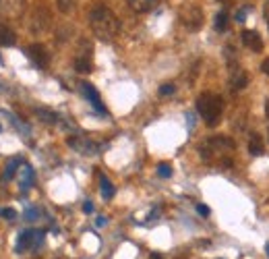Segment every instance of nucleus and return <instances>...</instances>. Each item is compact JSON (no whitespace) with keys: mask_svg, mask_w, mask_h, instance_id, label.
Listing matches in <instances>:
<instances>
[{"mask_svg":"<svg viewBox=\"0 0 269 259\" xmlns=\"http://www.w3.org/2000/svg\"><path fill=\"white\" fill-rule=\"evenodd\" d=\"M89 25L93 33L100 40H114L120 31V21L118 17L112 13V8H108L106 4H95L89 11Z\"/></svg>","mask_w":269,"mask_h":259,"instance_id":"nucleus-1","label":"nucleus"},{"mask_svg":"<svg viewBox=\"0 0 269 259\" xmlns=\"http://www.w3.org/2000/svg\"><path fill=\"white\" fill-rule=\"evenodd\" d=\"M234 150V141L228 137H211L201 145V155L207 162H220L222 168H230L232 160H228L226 155Z\"/></svg>","mask_w":269,"mask_h":259,"instance_id":"nucleus-2","label":"nucleus"},{"mask_svg":"<svg viewBox=\"0 0 269 259\" xmlns=\"http://www.w3.org/2000/svg\"><path fill=\"white\" fill-rule=\"evenodd\" d=\"M197 110L203 116L207 127H218L222 120V112H224V100L218 93H201L197 100Z\"/></svg>","mask_w":269,"mask_h":259,"instance_id":"nucleus-3","label":"nucleus"},{"mask_svg":"<svg viewBox=\"0 0 269 259\" xmlns=\"http://www.w3.org/2000/svg\"><path fill=\"white\" fill-rule=\"evenodd\" d=\"M44 230H23L19 238H17V253H25V251H31L41 245L44 240Z\"/></svg>","mask_w":269,"mask_h":259,"instance_id":"nucleus-4","label":"nucleus"},{"mask_svg":"<svg viewBox=\"0 0 269 259\" xmlns=\"http://www.w3.org/2000/svg\"><path fill=\"white\" fill-rule=\"evenodd\" d=\"M180 21L186 25L188 29H199L203 25V11L195 4H186L180 11Z\"/></svg>","mask_w":269,"mask_h":259,"instance_id":"nucleus-5","label":"nucleus"},{"mask_svg":"<svg viewBox=\"0 0 269 259\" xmlns=\"http://www.w3.org/2000/svg\"><path fill=\"white\" fill-rule=\"evenodd\" d=\"M50 25V11L46 6H36L31 13V29L33 31H44Z\"/></svg>","mask_w":269,"mask_h":259,"instance_id":"nucleus-6","label":"nucleus"},{"mask_svg":"<svg viewBox=\"0 0 269 259\" xmlns=\"http://www.w3.org/2000/svg\"><path fill=\"white\" fill-rule=\"evenodd\" d=\"M27 54H29V58L33 60V65H36L38 68H46V66L50 65V54H48V50H46L44 46H41V44H33V46H29Z\"/></svg>","mask_w":269,"mask_h":259,"instance_id":"nucleus-7","label":"nucleus"},{"mask_svg":"<svg viewBox=\"0 0 269 259\" xmlns=\"http://www.w3.org/2000/svg\"><path fill=\"white\" fill-rule=\"evenodd\" d=\"M81 89H83V93L87 96V100H89V104L100 112V114H108V110H106V106L102 104V98H100V93H98V89L93 87V85H89V83H81Z\"/></svg>","mask_w":269,"mask_h":259,"instance_id":"nucleus-8","label":"nucleus"},{"mask_svg":"<svg viewBox=\"0 0 269 259\" xmlns=\"http://www.w3.org/2000/svg\"><path fill=\"white\" fill-rule=\"evenodd\" d=\"M240 40H242V44H245L247 48H250L253 52H261L263 50V40L253 29H245V31H242L240 33Z\"/></svg>","mask_w":269,"mask_h":259,"instance_id":"nucleus-9","label":"nucleus"},{"mask_svg":"<svg viewBox=\"0 0 269 259\" xmlns=\"http://www.w3.org/2000/svg\"><path fill=\"white\" fill-rule=\"evenodd\" d=\"M160 0H128V6L133 8L135 13H149L151 8L158 6Z\"/></svg>","mask_w":269,"mask_h":259,"instance_id":"nucleus-10","label":"nucleus"},{"mask_svg":"<svg viewBox=\"0 0 269 259\" xmlns=\"http://www.w3.org/2000/svg\"><path fill=\"white\" fill-rule=\"evenodd\" d=\"M230 83H232V89H236V91H240V89H245L247 85H248V75L245 73V71H236L232 75V79H230Z\"/></svg>","mask_w":269,"mask_h":259,"instance_id":"nucleus-11","label":"nucleus"},{"mask_svg":"<svg viewBox=\"0 0 269 259\" xmlns=\"http://www.w3.org/2000/svg\"><path fill=\"white\" fill-rule=\"evenodd\" d=\"M17 42V36L11 27L6 25H0V46H13Z\"/></svg>","mask_w":269,"mask_h":259,"instance_id":"nucleus-12","label":"nucleus"},{"mask_svg":"<svg viewBox=\"0 0 269 259\" xmlns=\"http://www.w3.org/2000/svg\"><path fill=\"white\" fill-rule=\"evenodd\" d=\"M248 151L253 153V155H263V153H265L261 135H253V137H250V141H248Z\"/></svg>","mask_w":269,"mask_h":259,"instance_id":"nucleus-13","label":"nucleus"},{"mask_svg":"<svg viewBox=\"0 0 269 259\" xmlns=\"http://www.w3.org/2000/svg\"><path fill=\"white\" fill-rule=\"evenodd\" d=\"M68 145L75 148L77 151H83V153H89L91 148H93V143L85 141V139H79V137H71V139H68Z\"/></svg>","mask_w":269,"mask_h":259,"instance_id":"nucleus-14","label":"nucleus"},{"mask_svg":"<svg viewBox=\"0 0 269 259\" xmlns=\"http://www.w3.org/2000/svg\"><path fill=\"white\" fill-rule=\"evenodd\" d=\"M75 68H77L79 73H91V58H89V54L77 56V60H75Z\"/></svg>","mask_w":269,"mask_h":259,"instance_id":"nucleus-15","label":"nucleus"},{"mask_svg":"<svg viewBox=\"0 0 269 259\" xmlns=\"http://www.w3.org/2000/svg\"><path fill=\"white\" fill-rule=\"evenodd\" d=\"M33 183V170L31 166H27V164H23V168H21V187L27 191V189L31 187Z\"/></svg>","mask_w":269,"mask_h":259,"instance_id":"nucleus-16","label":"nucleus"},{"mask_svg":"<svg viewBox=\"0 0 269 259\" xmlns=\"http://www.w3.org/2000/svg\"><path fill=\"white\" fill-rule=\"evenodd\" d=\"M100 187H102V195L106 197V199H112V197H114V193H116L114 187H112V183L103 174H100Z\"/></svg>","mask_w":269,"mask_h":259,"instance_id":"nucleus-17","label":"nucleus"},{"mask_svg":"<svg viewBox=\"0 0 269 259\" xmlns=\"http://www.w3.org/2000/svg\"><path fill=\"white\" fill-rule=\"evenodd\" d=\"M19 166H23V160L21 158H13L11 162L6 164V170H4V180H11L13 176H15V172H17V168Z\"/></svg>","mask_w":269,"mask_h":259,"instance_id":"nucleus-18","label":"nucleus"},{"mask_svg":"<svg viewBox=\"0 0 269 259\" xmlns=\"http://www.w3.org/2000/svg\"><path fill=\"white\" fill-rule=\"evenodd\" d=\"M215 29H218V31L228 29V13H226V11H220L218 17H215Z\"/></svg>","mask_w":269,"mask_h":259,"instance_id":"nucleus-19","label":"nucleus"},{"mask_svg":"<svg viewBox=\"0 0 269 259\" xmlns=\"http://www.w3.org/2000/svg\"><path fill=\"white\" fill-rule=\"evenodd\" d=\"M36 112L40 114L41 120H46V123H50V125H56L58 123V116L54 114V112H48V110H36Z\"/></svg>","mask_w":269,"mask_h":259,"instance_id":"nucleus-20","label":"nucleus"},{"mask_svg":"<svg viewBox=\"0 0 269 259\" xmlns=\"http://www.w3.org/2000/svg\"><path fill=\"white\" fill-rule=\"evenodd\" d=\"M158 174H160L162 178H170V176H172V166H170V164H166V162L158 164Z\"/></svg>","mask_w":269,"mask_h":259,"instance_id":"nucleus-21","label":"nucleus"},{"mask_svg":"<svg viewBox=\"0 0 269 259\" xmlns=\"http://www.w3.org/2000/svg\"><path fill=\"white\" fill-rule=\"evenodd\" d=\"M56 4L62 13H71L73 6H75V0H56Z\"/></svg>","mask_w":269,"mask_h":259,"instance_id":"nucleus-22","label":"nucleus"},{"mask_svg":"<svg viewBox=\"0 0 269 259\" xmlns=\"http://www.w3.org/2000/svg\"><path fill=\"white\" fill-rule=\"evenodd\" d=\"M0 216L6 218V220H15L17 218V212L13 210V207H2V210H0Z\"/></svg>","mask_w":269,"mask_h":259,"instance_id":"nucleus-23","label":"nucleus"},{"mask_svg":"<svg viewBox=\"0 0 269 259\" xmlns=\"http://www.w3.org/2000/svg\"><path fill=\"white\" fill-rule=\"evenodd\" d=\"M176 91V87L172 83H166V85H162L160 87V96H172V93Z\"/></svg>","mask_w":269,"mask_h":259,"instance_id":"nucleus-24","label":"nucleus"},{"mask_svg":"<svg viewBox=\"0 0 269 259\" xmlns=\"http://www.w3.org/2000/svg\"><path fill=\"white\" fill-rule=\"evenodd\" d=\"M197 212L201 214L203 218H207V216H209V207H207V205H203V203H199V205H197Z\"/></svg>","mask_w":269,"mask_h":259,"instance_id":"nucleus-25","label":"nucleus"},{"mask_svg":"<svg viewBox=\"0 0 269 259\" xmlns=\"http://www.w3.org/2000/svg\"><path fill=\"white\" fill-rule=\"evenodd\" d=\"M247 13H248V8H240V11L236 13V21H245L247 19Z\"/></svg>","mask_w":269,"mask_h":259,"instance_id":"nucleus-26","label":"nucleus"},{"mask_svg":"<svg viewBox=\"0 0 269 259\" xmlns=\"http://www.w3.org/2000/svg\"><path fill=\"white\" fill-rule=\"evenodd\" d=\"M83 212L91 214V212H93V203H91V201H85V203H83Z\"/></svg>","mask_w":269,"mask_h":259,"instance_id":"nucleus-27","label":"nucleus"},{"mask_svg":"<svg viewBox=\"0 0 269 259\" xmlns=\"http://www.w3.org/2000/svg\"><path fill=\"white\" fill-rule=\"evenodd\" d=\"M261 71H263L265 75H269V58H265V60H263V65H261Z\"/></svg>","mask_w":269,"mask_h":259,"instance_id":"nucleus-28","label":"nucleus"},{"mask_svg":"<svg viewBox=\"0 0 269 259\" xmlns=\"http://www.w3.org/2000/svg\"><path fill=\"white\" fill-rule=\"evenodd\" d=\"M263 13H265V19L269 21V0H267V2H265V8H263Z\"/></svg>","mask_w":269,"mask_h":259,"instance_id":"nucleus-29","label":"nucleus"},{"mask_svg":"<svg viewBox=\"0 0 269 259\" xmlns=\"http://www.w3.org/2000/svg\"><path fill=\"white\" fill-rule=\"evenodd\" d=\"M151 259H164V257H162V255H158V253H153V255H151Z\"/></svg>","mask_w":269,"mask_h":259,"instance_id":"nucleus-30","label":"nucleus"},{"mask_svg":"<svg viewBox=\"0 0 269 259\" xmlns=\"http://www.w3.org/2000/svg\"><path fill=\"white\" fill-rule=\"evenodd\" d=\"M265 114L269 116V100H267V106H265Z\"/></svg>","mask_w":269,"mask_h":259,"instance_id":"nucleus-31","label":"nucleus"},{"mask_svg":"<svg viewBox=\"0 0 269 259\" xmlns=\"http://www.w3.org/2000/svg\"><path fill=\"white\" fill-rule=\"evenodd\" d=\"M265 253H267V257H269V243L265 245Z\"/></svg>","mask_w":269,"mask_h":259,"instance_id":"nucleus-32","label":"nucleus"},{"mask_svg":"<svg viewBox=\"0 0 269 259\" xmlns=\"http://www.w3.org/2000/svg\"><path fill=\"white\" fill-rule=\"evenodd\" d=\"M0 131H2V127H0Z\"/></svg>","mask_w":269,"mask_h":259,"instance_id":"nucleus-33","label":"nucleus"},{"mask_svg":"<svg viewBox=\"0 0 269 259\" xmlns=\"http://www.w3.org/2000/svg\"><path fill=\"white\" fill-rule=\"evenodd\" d=\"M220 2H224V0H220Z\"/></svg>","mask_w":269,"mask_h":259,"instance_id":"nucleus-34","label":"nucleus"},{"mask_svg":"<svg viewBox=\"0 0 269 259\" xmlns=\"http://www.w3.org/2000/svg\"><path fill=\"white\" fill-rule=\"evenodd\" d=\"M267 25H269V21H267Z\"/></svg>","mask_w":269,"mask_h":259,"instance_id":"nucleus-35","label":"nucleus"}]
</instances>
